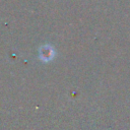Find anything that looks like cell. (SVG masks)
<instances>
[{"label":"cell","instance_id":"cell-1","mask_svg":"<svg viewBox=\"0 0 130 130\" xmlns=\"http://www.w3.org/2000/svg\"><path fill=\"white\" fill-rule=\"evenodd\" d=\"M54 55H55V51L51 46L45 45V46L41 47V49H40V58H41V60L50 61L54 58Z\"/></svg>","mask_w":130,"mask_h":130}]
</instances>
